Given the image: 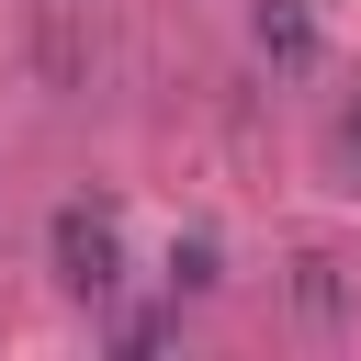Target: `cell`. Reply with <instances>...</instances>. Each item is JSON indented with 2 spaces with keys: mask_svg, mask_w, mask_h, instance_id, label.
Instances as JSON below:
<instances>
[{
  "mask_svg": "<svg viewBox=\"0 0 361 361\" xmlns=\"http://www.w3.org/2000/svg\"><path fill=\"white\" fill-rule=\"evenodd\" d=\"M293 305H305V316H338V271L305 259V271H293Z\"/></svg>",
  "mask_w": 361,
  "mask_h": 361,
  "instance_id": "cell-4",
  "label": "cell"
},
{
  "mask_svg": "<svg viewBox=\"0 0 361 361\" xmlns=\"http://www.w3.org/2000/svg\"><path fill=\"white\" fill-rule=\"evenodd\" d=\"M169 282H180V293H214V237H180V248H169Z\"/></svg>",
  "mask_w": 361,
  "mask_h": 361,
  "instance_id": "cell-3",
  "label": "cell"
},
{
  "mask_svg": "<svg viewBox=\"0 0 361 361\" xmlns=\"http://www.w3.org/2000/svg\"><path fill=\"white\" fill-rule=\"evenodd\" d=\"M248 34H259L271 68H316V11L305 0H248Z\"/></svg>",
  "mask_w": 361,
  "mask_h": 361,
  "instance_id": "cell-2",
  "label": "cell"
},
{
  "mask_svg": "<svg viewBox=\"0 0 361 361\" xmlns=\"http://www.w3.org/2000/svg\"><path fill=\"white\" fill-rule=\"evenodd\" d=\"M350 158H361V113H350Z\"/></svg>",
  "mask_w": 361,
  "mask_h": 361,
  "instance_id": "cell-5",
  "label": "cell"
},
{
  "mask_svg": "<svg viewBox=\"0 0 361 361\" xmlns=\"http://www.w3.org/2000/svg\"><path fill=\"white\" fill-rule=\"evenodd\" d=\"M45 259H56V282H68L79 305H102V293L124 282V226H113V203H56Z\"/></svg>",
  "mask_w": 361,
  "mask_h": 361,
  "instance_id": "cell-1",
  "label": "cell"
}]
</instances>
